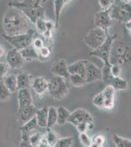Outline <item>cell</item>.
I'll list each match as a JSON object with an SVG mask.
<instances>
[{
    "instance_id": "obj_1",
    "label": "cell",
    "mask_w": 131,
    "mask_h": 147,
    "mask_svg": "<svg viewBox=\"0 0 131 147\" xmlns=\"http://www.w3.org/2000/svg\"><path fill=\"white\" fill-rule=\"evenodd\" d=\"M30 20L24 14L17 10H9L5 13L3 20V26L7 35L15 36L25 34L28 29Z\"/></svg>"
},
{
    "instance_id": "obj_2",
    "label": "cell",
    "mask_w": 131,
    "mask_h": 147,
    "mask_svg": "<svg viewBox=\"0 0 131 147\" xmlns=\"http://www.w3.org/2000/svg\"><path fill=\"white\" fill-rule=\"evenodd\" d=\"M41 1L39 0H25L9 1L7 5L13 9H19L30 20L35 24L39 19H45V9L40 5Z\"/></svg>"
},
{
    "instance_id": "obj_3",
    "label": "cell",
    "mask_w": 131,
    "mask_h": 147,
    "mask_svg": "<svg viewBox=\"0 0 131 147\" xmlns=\"http://www.w3.org/2000/svg\"><path fill=\"white\" fill-rule=\"evenodd\" d=\"M131 50L123 44L114 42L112 47L110 62L112 65L121 66L127 63L131 59Z\"/></svg>"
},
{
    "instance_id": "obj_4",
    "label": "cell",
    "mask_w": 131,
    "mask_h": 147,
    "mask_svg": "<svg viewBox=\"0 0 131 147\" xmlns=\"http://www.w3.org/2000/svg\"><path fill=\"white\" fill-rule=\"evenodd\" d=\"M116 38V34L110 35L107 32V38L105 42L95 50L90 52L89 55H93L101 59L104 63V67H111L112 65L110 62V53L113 43Z\"/></svg>"
},
{
    "instance_id": "obj_5",
    "label": "cell",
    "mask_w": 131,
    "mask_h": 147,
    "mask_svg": "<svg viewBox=\"0 0 131 147\" xmlns=\"http://www.w3.org/2000/svg\"><path fill=\"white\" fill-rule=\"evenodd\" d=\"M112 19L126 23L131 19V1H121L114 5L110 12Z\"/></svg>"
},
{
    "instance_id": "obj_6",
    "label": "cell",
    "mask_w": 131,
    "mask_h": 147,
    "mask_svg": "<svg viewBox=\"0 0 131 147\" xmlns=\"http://www.w3.org/2000/svg\"><path fill=\"white\" fill-rule=\"evenodd\" d=\"M34 34L35 31L32 29H29V30L25 34L13 36L3 34V36L5 40H7L11 45L14 47V48L20 51L32 45L33 43Z\"/></svg>"
},
{
    "instance_id": "obj_7",
    "label": "cell",
    "mask_w": 131,
    "mask_h": 147,
    "mask_svg": "<svg viewBox=\"0 0 131 147\" xmlns=\"http://www.w3.org/2000/svg\"><path fill=\"white\" fill-rule=\"evenodd\" d=\"M108 32V30L105 31L98 28L92 29L84 36V42L93 51L95 50L106 40Z\"/></svg>"
},
{
    "instance_id": "obj_8",
    "label": "cell",
    "mask_w": 131,
    "mask_h": 147,
    "mask_svg": "<svg viewBox=\"0 0 131 147\" xmlns=\"http://www.w3.org/2000/svg\"><path fill=\"white\" fill-rule=\"evenodd\" d=\"M48 91L53 99L60 100L69 93V89L64 78L57 77L50 82Z\"/></svg>"
},
{
    "instance_id": "obj_9",
    "label": "cell",
    "mask_w": 131,
    "mask_h": 147,
    "mask_svg": "<svg viewBox=\"0 0 131 147\" xmlns=\"http://www.w3.org/2000/svg\"><path fill=\"white\" fill-rule=\"evenodd\" d=\"M6 60L10 68L14 69L22 68L25 63V59L22 57L20 51L15 48L12 49L7 53Z\"/></svg>"
},
{
    "instance_id": "obj_10",
    "label": "cell",
    "mask_w": 131,
    "mask_h": 147,
    "mask_svg": "<svg viewBox=\"0 0 131 147\" xmlns=\"http://www.w3.org/2000/svg\"><path fill=\"white\" fill-rule=\"evenodd\" d=\"M110 10H101L96 13L95 16L94 22L97 28L106 31L111 26L112 19L110 13Z\"/></svg>"
},
{
    "instance_id": "obj_11",
    "label": "cell",
    "mask_w": 131,
    "mask_h": 147,
    "mask_svg": "<svg viewBox=\"0 0 131 147\" xmlns=\"http://www.w3.org/2000/svg\"><path fill=\"white\" fill-rule=\"evenodd\" d=\"M98 80H102V69L96 65L87 60L86 69V84L95 82Z\"/></svg>"
},
{
    "instance_id": "obj_12",
    "label": "cell",
    "mask_w": 131,
    "mask_h": 147,
    "mask_svg": "<svg viewBox=\"0 0 131 147\" xmlns=\"http://www.w3.org/2000/svg\"><path fill=\"white\" fill-rule=\"evenodd\" d=\"M50 71L55 76L64 79L69 78L71 75L69 72L68 66L66 60L63 59H59L55 61L51 67Z\"/></svg>"
},
{
    "instance_id": "obj_13",
    "label": "cell",
    "mask_w": 131,
    "mask_h": 147,
    "mask_svg": "<svg viewBox=\"0 0 131 147\" xmlns=\"http://www.w3.org/2000/svg\"><path fill=\"white\" fill-rule=\"evenodd\" d=\"M92 116L84 109H77L71 113L68 120V122L77 127L84 121L89 122Z\"/></svg>"
},
{
    "instance_id": "obj_14",
    "label": "cell",
    "mask_w": 131,
    "mask_h": 147,
    "mask_svg": "<svg viewBox=\"0 0 131 147\" xmlns=\"http://www.w3.org/2000/svg\"><path fill=\"white\" fill-rule=\"evenodd\" d=\"M18 110L28 107L34 104L32 94L29 89H24L18 90Z\"/></svg>"
},
{
    "instance_id": "obj_15",
    "label": "cell",
    "mask_w": 131,
    "mask_h": 147,
    "mask_svg": "<svg viewBox=\"0 0 131 147\" xmlns=\"http://www.w3.org/2000/svg\"><path fill=\"white\" fill-rule=\"evenodd\" d=\"M115 91L112 86L107 85L102 92L104 99V109L111 110L115 107Z\"/></svg>"
},
{
    "instance_id": "obj_16",
    "label": "cell",
    "mask_w": 131,
    "mask_h": 147,
    "mask_svg": "<svg viewBox=\"0 0 131 147\" xmlns=\"http://www.w3.org/2000/svg\"><path fill=\"white\" fill-rule=\"evenodd\" d=\"M87 60H80L68 66L69 72L71 75L77 74L86 80V69Z\"/></svg>"
},
{
    "instance_id": "obj_17",
    "label": "cell",
    "mask_w": 131,
    "mask_h": 147,
    "mask_svg": "<svg viewBox=\"0 0 131 147\" xmlns=\"http://www.w3.org/2000/svg\"><path fill=\"white\" fill-rule=\"evenodd\" d=\"M50 82L42 77L35 78L32 84L34 92L39 95H42L48 90Z\"/></svg>"
},
{
    "instance_id": "obj_18",
    "label": "cell",
    "mask_w": 131,
    "mask_h": 147,
    "mask_svg": "<svg viewBox=\"0 0 131 147\" xmlns=\"http://www.w3.org/2000/svg\"><path fill=\"white\" fill-rule=\"evenodd\" d=\"M38 110L33 104L22 110H18L20 120L23 124H25L36 116Z\"/></svg>"
},
{
    "instance_id": "obj_19",
    "label": "cell",
    "mask_w": 131,
    "mask_h": 147,
    "mask_svg": "<svg viewBox=\"0 0 131 147\" xmlns=\"http://www.w3.org/2000/svg\"><path fill=\"white\" fill-rule=\"evenodd\" d=\"M114 88L115 90H125L128 87V82L121 77H112L107 84Z\"/></svg>"
},
{
    "instance_id": "obj_20",
    "label": "cell",
    "mask_w": 131,
    "mask_h": 147,
    "mask_svg": "<svg viewBox=\"0 0 131 147\" xmlns=\"http://www.w3.org/2000/svg\"><path fill=\"white\" fill-rule=\"evenodd\" d=\"M20 52L25 60L30 61L38 59L39 57L38 52L33 46L32 44L22 50H20Z\"/></svg>"
},
{
    "instance_id": "obj_21",
    "label": "cell",
    "mask_w": 131,
    "mask_h": 147,
    "mask_svg": "<svg viewBox=\"0 0 131 147\" xmlns=\"http://www.w3.org/2000/svg\"><path fill=\"white\" fill-rule=\"evenodd\" d=\"M37 124L40 127L47 128L48 120V108L44 107L38 109L36 115Z\"/></svg>"
},
{
    "instance_id": "obj_22",
    "label": "cell",
    "mask_w": 131,
    "mask_h": 147,
    "mask_svg": "<svg viewBox=\"0 0 131 147\" xmlns=\"http://www.w3.org/2000/svg\"><path fill=\"white\" fill-rule=\"evenodd\" d=\"M17 83H18V90L30 89V77L28 74L23 73L17 76Z\"/></svg>"
},
{
    "instance_id": "obj_23",
    "label": "cell",
    "mask_w": 131,
    "mask_h": 147,
    "mask_svg": "<svg viewBox=\"0 0 131 147\" xmlns=\"http://www.w3.org/2000/svg\"><path fill=\"white\" fill-rule=\"evenodd\" d=\"M53 2H54L55 14V17H56V23L55 24V27L56 28H59V22L60 19V13L65 5L68 3L69 2H71V1L55 0Z\"/></svg>"
},
{
    "instance_id": "obj_24",
    "label": "cell",
    "mask_w": 131,
    "mask_h": 147,
    "mask_svg": "<svg viewBox=\"0 0 131 147\" xmlns=\"http://www.w3.org/2000/svg\"><path fill=\"white\" fill-rule=\"evenodd\" d=\"M2 79L5 86L11 93L18 90L17 76L11 75Z\"/></svg>"
},
{
    "instance_id": "obj_25",
    "label": "cell",
    "mask_w": 131,
    "mask_h": 147,
    "mask_svg": "<svg viewBox=\"0 0 131 147\" xmlns=\"http://www.w3.org/2000/svg\"><path fill=\"white\" fill-rule=\"evenodd\" d=\"M58 112V119L57 123L58 125H65L70 117L71 113H70L69 110H67L65 107L63 106H60L57 109Z\"/></svg>"
},
{
    "instance_id": "obj_26",
    "label": "cell",
    "mask_w": 131,
    "mask_h": 147,
    "mask_svg": "<svg viewBox=\"0 0 131 147\" xmlns=\"http://www.w3.org/2000/svg\"><path fill=\"white\" fill-rule=\"evenodd\" d=\"M37 125V121L35 116L30 120L24 124L20 127V130L22 132V134L30 135V133L35 129Z\"/></svg>"
},
{
    "instance_id": "obj_27",
    "label": "cell",
    "mask_w": 131,
    "mask_h": 147,
    "mask_svg": "<svg viewBox=\"0 0 131 147\" xmlns=\"http://www.w3.org/2000/svg\"><path fill=\"white\" fill-rule=\"evenodd\" d=\"M58 112L57 109L54 107H48V128H52L55 124L57 123Z\"/></svg>"
},
{
    "instance_id": "obj_28",
    "label": "cell",
    "mask_w": 131,
    "mask_h": 147,
    "mask_svg": "<svg viewBox=\"0 0 131 147\" xmlns=\"http://www.w3.org/2000/svg\"><path fill=\"white\" fill-rule=\"evenodd\" d=\"M44 137L49 145L52 147L55 145L59 139L56 132L52 130V128H48L46 133L44 134Z\"/></svg>"
},
{
    "instance_id": "obj_29",
    "label": "cell",
    "mask_w": 131,
    "mask_h": 147,
    "mask_svg": "<svg viewBox=\"0 0 131 147\" xmlns=\"http://www.w3.org/2000/svg\"><path fill=\"white\" fill-rule=\"evenodd\" d=\"M113 141L116 147H131V141L124 138L114 134L113 136Z\"/></svg>"
},
{
    "instance_id": "obj_30",
    "label": "cell",
    "mask_w": 131,
    "mask_h": 147,
    "mask_svg": "<svg viewBox=\"0 0 131 147\" xmlns=\"http://www.w3.org/2000/svg\"><path fill=\"white\" fill-rule=\"evenodd\" d=\"M11 92L7 88L4 84L3 80L1 79L0 82V98L1 100L5 101L8 100L10 99L11 96Z\"/></svg>"
},
{
    "instance_id": "obj_31",
    "label": "cell",
    "mask_w": 131,
    "mask_h": 147,
    "mask_svg": "<svg viewBox=\"0 0 131 147\" xmlns=\"http://www.w3.org/2000/svg\"><path fill=\"white\" fill-rule=\"evenodd\" d=\"M69 78L71 84L75 87H82L86 84L85 79L77 74L71 75Z\"/></svg>"
},
{
    "instance_id": "obj_32",
    "label": "cell",
    "mask_w": 131,
    "mask_h": 147,
    "mask_svg": "<svg viewBox=\"0 0 131 147\" xmlns=\"http://www.w3.org/2000/svg\"><path fill=\"white\" fill-rule=\"evenodd\" d=\"M73 137H65L59 138L53 147H71L73 143Z\"/></svg>"
},
{
    "instance_id": "obj_33",
    "label": "cell",
    "mask_w": 131,
    "mask_h": 147,
    "mask_svg": "<svg viewBox=\"0 0 131 147\" xmlns=\"http://www.w3.org/2000/svg\"><path fill=\"white\" fill-rule=\"evenodd\" d=\"M105 137L102 135H97L91 139L90 147H102L105 143Z\"/></svg>"
},
{
    "instance_id": "obj_34",
    "label": "cell",
    "mask_w": 131,
    "mask_h": 147,
    "mask_svg": "<svg viewBox=\"0 0 131 147\" xmlns=\"http://www.w3.org/2000/svg\"><path fill=\"white\" fill-rule=\"evenodd\" d=\"M44 135L40 132H37L35 134L29 136V140L31 144L34 147H37L41 142L43 138Z\"/></svg>"
},
{
    "instance_id": "obj_35",
    "label": "cell",
    "mask_w": 131,
    "mask_h": 147,
    "mask_svg": "<svg viewBox=\"0 0 131 147\" xmlns=\"http://www.w3.org/2000/svg\"><path fill=\"white\" fill-rule=\"evenodd\" d=\"M93 103L96 107L104 109V99L102 92L96 94L93 98Z\"/></svg>"
},
{
    "instance_id": "obj_36",
    "label": "cell",
    "mask_w": 131,
    "mask_h": 147,
    "mask_svg": "<svg viewBox=\"0 0 131 147\" xmlns=\"http://www.w3.org/2000/svg\"><path fill=\"white\" fill-rule=\"evenodd\" d=\"M102 10H110L115 4V1L113 0H99L98 1Z\"/></svg>"
},
{
    "instance_id": "obj_37",
    "label": "cell",
    "mask_w": 131,
    "mask_h": 147,
    "mask_svg": "<svg viewBox=\"0 0 131 147\" xmlns=\"http://www.w3.org/2000/svg\"><path fill=\"white\" fill-rule=\"evenodd\" d=\"M36 28L39 32L42 34H43L47 30L46 28V21L45 19H39L37 21L35 24Z\"/></svg>"
},
{
    "instance_id": "obj_38",
    "label": "cell",
    "mask_w": 131,
    "mask_h": 147,
    "mask_svg": "<svg viewBox=\"0 0 131 147\" xmlns=\"http://www.w3.org/2000/svg\"><path fill=\"white\" fill-rule=\"evenodd\" d=\"M79 139L82 145L84 147H90L91 144V139L86 133L80 134Z\"/></svg>"
},
{
    "instance_id": "obj_39",
    "label": "cell",
    "mask_w": 131,
    "mask_h": 147,
    "mask_svg": "<svg viewBox=\"0 0 131 147\" xmlns=\"http://www.w3.org/2000/svg\"><path fill=\"white\" fill-rule=\"evenodd\" d=\"M29 136L30 135L22 134V140L20 143V147H34L30 141Z\"/></svg>"
},
{
    "instance_id": "obj_40",
    "label": "cell",
    "mask_w": 131,
    "mask_h": 147,
    "mask_svg": "<svg viewBox=\"0 0 131 147\" xmlns=\"http://www.w3.org/2000/svg\"><path fill=\"white\" fill-rule=\"evenodd\" d=\"M10 67L7 63L1 62L0 63V73L1 79H3L8 72L9 67Z\"/></svg>"
},
{
    "instance_id": "obj_41",
    "label": "cell",
    "mask_w": 131,
    "mask_h": 147,
    "mask_svg": "<svg viewBox=\"0 0 131 147\" xmlns=\"http://www.w3.org/2000/svg\"><path fill=\"white\" fill-rule=\"evenodd\" d=\"M111 71L113 77H120L121 72V66L117 65H112Z\"/></svg>"
},
{
    "instance_id": "obj_42",
    "label": "cell",
    "mask_w": 131,
    "mask_h": 147,
    "mask_svg": "<svg viewBox=\"0 0 131 147\" xmlns=\"http://www.w3.org/2000/svg\"><path fill=\"white\" fill-rule=\"evenodd\" d=\"M32 45L38 51L43 47H44L43 41L40 38H37L35 39V40L33 41Z\"/></svg>"
},
{
    "instance_id": "obj_43",
    "label": "cell",
    "mask_w": 131,
    "mask_h": 147,
    "mask_svg": "<svg viewBox=\"0 0 131 147\" xmlns=\"http://www.w3.org/2000/svg\"><path fill=\"white\" fill-rule=\"evenodd\" d=\"M38 52L39 56L40 55L41 57L44 58L48 57L50 54V51L49 48L48 47H45V46L41 49Z\"/></svg>"
},
{
    "instance_id": "obj_44",
    "label": "cell",
    "mask_w": 131,
    "mask_h": 147,
    "mask_svg": "<svg viewBox=\"0 0 131 147\" xmlns=\"http://www.w3.org/2000/svg\"><path fill=\"white\" fill-rule=\"evenodd\" d=\"M37 147H52L50 146L49 145V144L48 143V142H46V139L44 137H44L42 140L41 142L40 143L39 145Z\"/></svg>"
},
{
    "instance_id": "obj_45",
    "label": "cell",
    "mask_w": 131,
    "mask_h": 147,
    "mask_svg": "<svg viewBox=\"0 0 131 147\" xmlns=\"http://www.w3.org/2000/svg\"><path fill=\"white\" fill-rule=\"evenodd\" d=\"M125 24V27H126V28H127L129 31L131 30V19L129 20V21L126 22V23Z\"/></svg>"
},
{
    "instance_id": "obj_46",
    "label": "cell",
    "mask_w": 131,
    "mask_h": 147,
    "mask_svg": "<svg viewBox=\"0 0 131 147\" xmlns=\"http://www.w3.org/2000/svg\"><path fill=\"white\" fill-rule=\"evenodd\" d=\"M5 54V51H4V49L3 47L1 45V57H3Z\"/></svg>"
},
{
    "instance_id": "obj_47",
    "label": "cell",
    "mask_w": 131,
    "mask_h": 147,
    "mask_svg": "<svg viewBox=\"0 0 131 147\" xmlns=\"http://www.w3.org/2000/svg\"><path fill=\"white\" fill-rule=\"evenodd\" d=\"M129 32L130 35H131V30H129Z\"/></svg>"
},
{
    "instance_id": "obj_48",
    "label": "cell",
    "mask_w": 131,
    "mask_h": 147,
    "mask_svg": "<svg viewBox=\"0 0 131 147\" xmlns=\"http://www.w3.org/2000/svg\"><path fill=\"white\" fill-rule=\"evenodd\" d=\"M79 147V146H76V147Z\"/></svg>"
},
{
    "instance_id": "obj_49",
    "label": "cell",
    "mask_w": 131,
    "mask_h": 147,
    "mask_svg": "<svg viewBox=\"0 0 131 147\" xmlns=\"http://www.w3.org/2000/svg\"><path fill=\"white\" fill-rule=\"evenodd\" d=\"M130 79H131V78H130Z\"/></svg>"
}]
</instances>
